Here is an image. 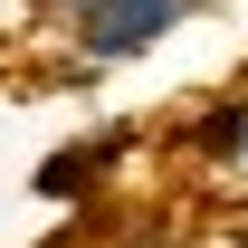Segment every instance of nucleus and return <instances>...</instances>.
<instances>
[{"mask_svg": "<svg viewBox=\"0 0 248 248\" xmlns=\"http://www.w3.org/2000/svg\"><path fill=\"white\" fill-rule=\"evenodd\" d=\"M95 172H105V162H95L86 143H77V153H48V172H38V191H48V201H77V191H86Z\"/></svg>", "mask_w": 248, "mask_h": 248, "instance_id": "3", "label": "nucleus"}, {"mask_svg": "<svg viewBox=\"0 0 248 248\" xmlns=\"http://www.w3.org/2000/svg\"><path fill=\"white\" fill-rule=\"evenodd\" d=\"M191 162H210V182L248 201V86L210 95V105L191 115Z\"/></svg>", "mask_w": 248, "mask_h": 248, "instance_id": "2", "label": "nucleus"}, {"mask_svg": "<svg viewBox=\"0 0 248 248\" xmlns=\"http://www.w3.org/2000/svg\"><path fill=\"white\" fill-rule=\"evenodd\" d=\"M48 10L67 19V38H77L86 67H124V58H153L201 0H48Z\"/></svg>", "mask_w": 248, "mask_h": 248, "instance_id": "1", "label": "nucleus"}]
</instances>
